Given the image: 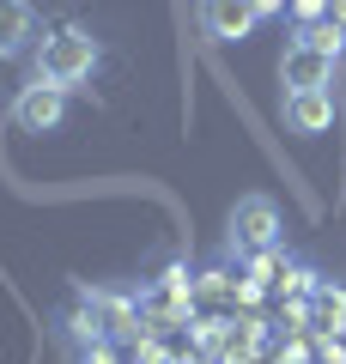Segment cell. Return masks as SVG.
Wrapping results in <instances>:
<instances>
[{
    "label": "cell",
    "mask_w": 346,
    "mask_h": 364,
    "mask_svg": "<svg viewBox=\"0 0 346 364\" xmlns=\"http://www.w3.org/2000/svg\"><path fill=\"white\" fill-rule=\"evenodd\" d=\"M280 85H285V91H328V85H334V55L298 37L292 49L280 55Z\"/></svg>",
    "instance_id": "3957f363"
},
{
    "label": "cell",
    "mask_w": 346,
    "mask_h": 364,
    "mask_svg": "<svg viewBox=\"0 0 346 364\" xmlns=\"http://www.w3.org/2000/svg\"><path fill=\"white\" fill-rule=\"evenodd\" d=\"M31 55H37V79H43V85H61V91L85 85V79L98 73V61H103L98 37H91V31H79V25H61L55 37H43Z\"/></svg>",
    "instance_id": "6da1fadb"
},
{
    "label": "cell",
    "mask_w": 346,
    "mask_h": 364,
    "mask_svg": "<svg viewBox=\"0 0 346 364\" xmlns=\"http://www.w3.org/2000/svg\"><path fill=\"white\" fill-rule=\"evenodd\" d=\"M194 18H201V37L213 43H243L256 31V0H194Z\"/></svg>",
    "instance_id": "5b68a950"
},
{
    "label": "cell",
    "mask_w": 346,
    "mask_h": 364,
    "mask_svg": "<svg viewBox=\"0 0 346 364\" xmlns=\"http://www.w3.org/2000/svg\"><path fill=\"white\" fill-rule=\"evenodd\" d=\"M310 316H316V322H346V291L340 286H322L316 304H310Z\"/></svg>",
    "instance_id": "ba28073f"
},
{
    "label": "cell",
    "mask_w": 346,
    "mask_h": 364,
    "mask_svg": "<svg viewBox=\"0 0 346 364\" xmlns=\"http://www.w3.org/2000/svg\"><path fill=\"white\" fill-rule=\"evenodd\" d=\"M304 43H316V49L340 55V49H346V31H340V25H328V18H316V25H304Z\"/></svg>",
    "instance_id": "9c48e42d"
},
{
    "label": "cell",
    "mask_w": 346,
    "mask_h": 364,
    "mask_svg": "<svg viewBox=\"0 0 346 364\" xmlns=\"http://www.w3.org/2000/svg\"><path fill=\"white\" fill-rule=\"evenodd\" d=\"M231 243L243 249V255H268L280 243V207L268 195H243L231 207Z\"/></svg>",
    "instance_id": "7a4b0ae2"
},
{
    "label": "cell",
    "mask_w": 346,
    "mask_h": 364,
    "mask_svg": "<svg viewBox=\"0 0 346 364\" xmlns=\"http://www.w3.org/2000/svg\"><path fill=\"white\" fill-rule=\"evenodd\" d=\"M61 116H67V91H61V85L31 79V85L13 97V122H19L25 134H55V128H61Z\"/></svg>",
    "instance_id": "277c9868"
},
{
    "label": "cell",
    "mask_w": 346,
    "mask_h": 364,
    "mask_svg": "<svg viewBox=\"0 0 346 364\" xmlns=\"http://www.w3.org/2000/svg\"><path fill=\"white\" fill-rule=\"evenodd\" d=\"M256 13L268 18V13H285V0H256Z\"/></svg>",
    "instance_id": "8fae6325"
},
{
    "label": "cell",
    "mask_w": 346,
    "mask_h": 364,
    "mask_svg": "<svg viewBox=\"0 0 346 364\" xmlns=\"http://www.w3.org/2000/svg\"><path fill=\"white\" fill-rule=\"evenodd\" d=\"M292 13H298V18H304V25H316V18H322V13H328V0H292Z\"/></svg>",
    "instance_id": "30bf717a"
},
{
    "label": "cell",
    "mask_w": 346,
    "mask_h": 364,
    "mask_svg": "<svg viewBox=\"0 0 346 364\" xmlns=\"http://www.w3.org/2000/svg\"><path fill=\"white\" fill-rule=\"evenodd\" d=\"M31 49H37V13L25 0H0V61H19Z\"/></svg>",
    "instance_id": "52a82bcc"
},
{
    "label": "cell",
    "mask_w": 346,
    "mask_h": 364,
    "mask_svg": "<svg viewBox=\"0 0 346 364\" xmlns=\"http://www.w3.org/2000/svg\"><path fill=\"white\" fill-rule=\"evenodd\" d=\"M285 128L292 134H328L334 128V91H285Z\"/></svg>",
    "instance_id": "8992f818"
}]
</instances>
